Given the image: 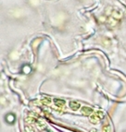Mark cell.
I'll return each mask as SVG.
<instances>
[{
    "label": "cell",
    "instance_id": "cell-1",
    "mask_svg": "<svg viewBox=\"0 0 126 132\" xmlns=\"http://www.w3.org/2000/svg\"><path fill=\"white\" fill-rule=\"evenodd\" d=\"M101 116H102V114H101L100 112H98V113L94 114V115H92V116H90V120H91L92 122L96 123L98 120H99L101 117H102Z\"/></svg>",
    "mask_w": 126,
    "mask_h": 132
},
{
    "label": "cell",
    "instance_id": "cell-3",
    "mask_svg": "<svg viewBox=\"0 0 126 132\" xmlns=\"http://www.w3.org/2000/svg\"><path fill=\"white\" fill-rule=\"evenodd\" d=\"M70 107H72V109H74V110H76V109H77V108L80 106V104H77V103H74V102H73V103L72 102V103L70 104Z\"/></svg>",
    "mask_w": 126,
    "mask_h": 132
},
{
    "label": "cell",
    "instance_id": "cell-2",
    "mask_svg": "<svg viewBox=\"0 0 126 132\" xmlns=\"http://www.w3.org/2000/svg\"><path fill=\"white\" fill-rule=\"evenodd\" d=\"M82 114H84V115H90V113L92 112V109L91 108H87V107H84L82 109Z\"/></svg>",
    "mask_w": 126,
    "mask_h": 132
},
{
    "label": "cell",
    "instance_id": "cell-4",
    "mask_svg": "<svg viewBox=\"0 0 126 132\" xmlns=\"http://www.w3.org/2000/svg\"><path fill=\"white\" fill-rule=\"evenodd\" d=\"M103 132H110V128L108 126L104 127V129H103Z\"/></svg>",
    "mask_w": 126,
    "mask_h": 132
}]
</instances>
